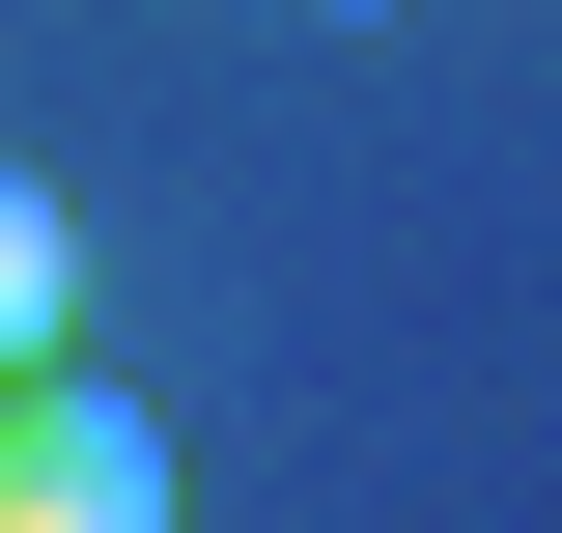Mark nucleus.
Masks as SVG:
<instances>
[{"label": "nucleus", "mask_w": 562, "mask_h": 533, "mask_svg": "<svg viewBox=\"0 0 562 533\" xmlns=\"http://www.w3.org/2000/svg\"><path fill=\"white\" fill-rule=\"evenodd\" d=\"M0 365H85V225L0 169Z\"/></svg>", "instance_id": "f03ea898"}, {"label": "nucleus", "mask_w": 562, "mask_h": 533, "mask_svg": "<svg viewBox=\"0 0 562 533\" xmlns=\"http://www.w3.org/2000/svg\"><path fill=\"white\" fill-rule=\"evenodd\" d=\"M310 29H366V0H310Z\"/></svg>", "instance_id": "7ed1b4c3"}, {"label": "nucleus", "mask_w": 562, "mask_h": 533, "mask_svg": "<svg viewBox=\"0 0 562 533\" xmlns=\"http://www.w3.org/2000/svg\"><path fill=\"white\" fill-rule=\"evenodd\" d=\"M0 533H169V421L113 365H0Z\"/></svg>", "instance_id": "f257e3e1"}]
</instances>
